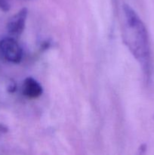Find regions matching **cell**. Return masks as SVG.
<instances>
[{
	"instance_id": "obj_1",
	"label": "cell",
	"mask_w": 154,
	"mask_h": 155,
	"mask_svg": "<svg viewBox=\"0 0 154 155\" xmlns=\"http://www.w3.org/2000/svg\"><path fill=\"white\" fill-rule=\"evenodd\" d=\"M124 14L128 29V47L142 64L147 65L149 59V41L144 24L137 14L128 5H124Z\"/></svg>"
},
{
	"instance_id": "obj_2",
	"label": "cell",
	"mask_w": 154,
	"mask_h": 155,
	"mask_svg": "<svg viewBox=\"0 0 154 155\" xmlns=\"http://www.w3.org/2000/svg\"><path fill=\"white\" fill-rule=\"evenodd\" d=\"M0 53L5 60L11 63L18 64L22 60V48L12 37L4 38L0 41Z\"/></svg>"
},
{
	"instance_id": "obj_3",
	"label": "cell",
	"mask_w": 154,
	"mask_h": 155,
	"mask_svg": "<svg viewBox=\"0 0 154 155\" xmlns=\"http://www.w3.org/2000/svg\"><path fill=\"white\" fill-rule=\"evenodd\" d=\"M27 13V9L24 8L10 18L7 24V30L9 34L13 36H19L23 33L25 27Z\"/></svg>"
},
{
	"instance_id": "obj_4",
	"label": "cell",
	"mask_w": 154,
	"mask_h": 155,
	"mask_svg": "<svg viewBox=\"0 0 154 155\" xmlns=\"http://www.w3.org/2000/svg\"><path fill=\"white\" fill-rule=\"evenodd\" d=\"M23 95L28 98H39L42 94V87L32 77L25 79L22 86Z\"/></svg>"
},
{
	"instance_id": "obj_5",
	"label": "cell",
	"mask_w": 154,
	"mask_h": 155,
	"mask_svg": "<svg viewBox=\"0 0 154 155\" xmlns=\"http://www.w3.org/2000/svg\"><path fill=\"white\" fill-rule=\"evenodd\" d=\"M0 8L3 11H8L9 5L7 0H0Z\"/></svg>"
}]
</instances>
